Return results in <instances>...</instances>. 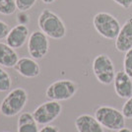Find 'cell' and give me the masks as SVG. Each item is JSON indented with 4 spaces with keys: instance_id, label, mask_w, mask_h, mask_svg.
Masks as SVG:
<instances>
[{
    "instance_id": "obj_2",
    "label": "cell",
    "mask_w": 132,
    "mask_h": 132,
    "mask_svg": "<svg viewBox=\"0 0 132 132\" xmlns=\"http://www.w3.org/2000/svg\"><path fill=\"white\" fill-rule=\"evenodd\" d=\"M93 25L100 36L110 40L117 38L121 29L118 20L108 12L97 13L93 18Z\"/></svg>"
},
{
    "instance_id": "obj_24",
    "label": "cell",
    "mask_w": 132,
    "mask_h": 132,
    "mask_svg": "<svg viewBox=\"0 0 132 132\" xmlns=\"http://www.w3.org/2000/svg\"><path fill=\"white\" fill-rule=\"evenodd\" d=\"M39 132H58V129L57 127L54 126V125H50V124H47V125H44Z\"/></svg>"
},
{
    "instance_id": "obj_19",
    "label": "cell",
    "mask_w": 132,
    "mask_h": 132,
    "mask_svg": "<svg viewBox=\"0 0 132 132\" xmlns=\"http://www.w3.org/2000/svg\"><path fill=\"white\" fill-rule=\"evenodd\" d=\"M17 9L19 11H29L36 4L37 0H15Z\"/></svg>"
},
{
    "instance_id": "obj_1",
    "label": "cell",
    "mask_w": 132,
    "mask_h": 132,
    "mask_svg": "<svg viewBox=\"0 0 132 132\" xmlns=\"http://www.w3.org/2000/svg\"><path fill=\"white\" fill-rule=\"evenodd\" d=\"M39 30L52 39H61L66 36V26L60 17L50 9H44L38 19Z\"/></svg>"
},
{
    "instance_id": "obj_16",
    "label": "cell",
    "mask_w": 132,
    "mask_h": 132,
    "mask_svg": "<svg viewBox=\"0 0 132 132\" xmlns=\"http://www.w3.org/2000/svg\"><path fill=\"white\" fill-rule=\"evenodd\" d=\"M17 9L15 0H0V14L10 16Z\"/></svg>"
},
{
    "instance_id": "obj_9",
    "label": "cell",
    "mask_w": 132,
    "mask_h": 132,
    "mask_svg": "<svg viewBox=\"0 0 132 132\" xmlns=\"http://www.w3.org/2000/svg\"><path fill=\"white\" fill-rule=\"evenodd\" d=\"M30 38V32L26 25L18 24L10 30L6 38V44L10 45L12 48L17 50L24 46Z\"/></svg>"
},
{
    "instance_id": "obj_17",
    "label": "cell",
    "mask_w": 132,
    "mask_h": 132,
    "mask_svg": "<svg viewBox=\"0 0 132 132\" xmlns=\"http://www.w3.org/2000/svg\"><path fill=\"white\" fill-rule=\"evenodd\" d=\"M12 80L9 73L0 66V92H7L11 89Z\"/></svg>"
},
{
    "instance_id": "obj_25",
    "label": "cell",
    "mask_w": 132,
    "mask_h": 132,
    "mask_svg": "<svg viewBox=\"0 0 132 132\" xmlns=\"http://www.w3.org/2000/svg\"><path fill=\"white\" fill-rule=\"evenodd\" d=\"M116 132H132V130L129 129V128H127V127H123V128H121L119 130H117Z\"/></svg>"
},
{
    "instance_id": "obj_10",
    "label": "cell",
    "mask_w": 132,
    "mask_h": 132,
    "mask_svg": "<svg viewBox=\"0 0 132 132\" xmlns=\"http://www.w3.org/2000/svg\"><path fill=\"white\" fill-rule=\"evenodd\" d=\"M116 96L120 99H128L132 96V78L124 71H117L113 81Z\"/></svg>"
},
{
    "instance_id": "obj_13",
    "label": "cell",
    "mask_w": 132,
    "mask_h": 132,
    "mask_svg": "<svg viewBox=\"0 0 132 132\" xmlns=\"http://www.w3.org/2000/svg\"><path fill=\"white\" fill-rule=\"evenodd\" d=\"M75 127L78 132H105L98 119L90 114H81L75 119Z\"/></svg>"
},
{
    "instance_id": "obj_20",
    "label": "cell",
    "mask_w": 132,
    "mask_h": 132,
    "mask_svg": "<svg viewBox=\"0 0 132 132\" xmlns=\"http://www.w3.org/2000/svg\"><path fill=\"white\" fill-rule=\"evenodd\" d=\"M122 113L125 118L132 119V96L126 100V102L122 105Z\"/></svg>"
},
{
    "instance_id": "obj_18",
    "label": "cell",
    "mask_w": 132,
    "mask_h": 132,
    "mask_svg": "<svg viewBox=\"0 0 132 132\" xmlns=\"http://www.w3.org/2000/svg\"><path fill=\"white\" fill-rule=\"evenodd\" d=\"M123 70L132 78V48L125 52L123 58Z\"/></svg>"
},
{
    "instance_id": "obj_26",
    "label": "cell",
    "mask_w": 132,
    "mask_h": 132,
    "mask_svg": "<svg viewBox=\"0 0 132 132\" xmlns=\"http://www.w3.org/2000/svg\"><path fill=\"white\" fill-rule=\"evenodd\" d=\"M42 1H43V3H44V4H51V3L55 2L56 0H42Z\"/></svg>"
},
{
    "instance_id": "obj_3",
    "label": "cell",
    "mask_w": 132,
    "mask_h": 132,
    "mask_svg": "<svg viewBox=\"0 0 132 132\" xmlns=\"http://www.w3.org/2000/svg\"><path fill=\"white\" fill-rule=\"evenodd\" d=\"M28 102V93L25 89L16 88L10 91L0 105V111L7 117L19 114Z\"/></svg>"
},
{
    "instance_id": "obj_23",
    "label": "cell",
    "mask_w": 132,
    "mask_h": 132,
    "mask_svg": "<svg viewBox=\"0 0 132 132\" xmlns=\"http://www.w3.org/2000/svg\"><path fill=\"white\" fill-rule=\"evenodd\" d=\"M112 1L116 2L117 5H119L125 10L130 8L132 5V0H112Z\"/></svg>"
},
{
    "instance_id": "obj_8",
    "label": "cell",
    "mask_w": 132,
    "mask_h": 132,
    "mask_svg": "<svg viewBox=\"0 0 132 132\" xmlns=\"http://www.w3.org/2000/svg\"><path fill=\"white\" fill-rule=\"evenodd\" d=\"M50 40L48 37L42 31H35L28 39V51L30 56L38 60L44 58L48 53Z\"/></svg>"
},
{
    "instance_id": "obj_6",
    "label": "cell",
    "mask_w": 132,
    "mask_h": 132,
    "mask_svg": "<svg viewBox=\"0 0 132 132\" xmlns=\"http://www.w3.org/2000/svg\"><path fill=\"white\" fill-rule=\"evenodd\" d=\"M78 86L71 80H57L50 84L45 91V96L50 101L62 102L74 97L77 93Z\"/></svg>"
},
{
    "instance_id": "obj_15",
    "label": "cell",
    "mask_w": 132,
    "mask_h": 132,
    "mask_svg": "<svg viewBox=\"0 0 132 132\" xmlns=\"http://www.w3.org/2000/svg\"><path fill=\"white\" fill-rule=\"evenodd\" d=\"M18 132H39L33 113L22 112L18 119Z\"/></svg>"
},
{
    "instance_id": "obj_11",
    "label": "cell",
    "mask_w": 132,
    "mask_h": 132,
    "mask_svg": "<svg viewBox=\"0 0 132 132\" xmlns=\"http://www.w3.org/2000/svg\"><path fill=\"white\" fill-rule=\"evenodd\" d=\"M116 48L119 52H126L132 48V16L127 19L116 39Z\"/></svg>"
},
{
    "instance_id": "obj_7",
    "label": "cell",
    "mask_w": 132,
    "mask_h": 132,
    "mask_svg": "<svg viewBox=\"0 0 132 132\" xmlns=\"http://www.w3.org/2000/svg\"><path fill=\"white\" fill-rule=\"evenodd\" d=\"M62 105L56 101H47L34 110L33 116L38 124L47 125L60 116Z\"/></svg>"
},
{
    "instance_id": "obj_21",
    "label": "cell",
    "mask_w": 132,
    "mask_h": 132,
    "mask_svg": "<svg viewBox=\"0 0 132 132\" xmlns=\"http://www.w3.org/2000/svg\"><path fill=\"white\" fill-rule=\"evenodd\" d=\"M10 30L11 29H10L9 25L7 23L2 21V20H0V40L7 38V36H8L9 32H10Z\"/></svg>"
},
{
    "instance_id": "obj_5",
    "label": "cell",
    "mask_w": 132,
    "mask_h": 132,
    "mask_svg": "<svg viewBox=\"0 0 132 132\" xmlns=\"http://www.w3.org/2000/svg\"><path fill=\"white\" fill-rule=\"evenodd\" d=\"M93 72L97 80L103 85H110L116 78L113 62L108 54L97 55L93 60Z\"/></svg>"
},
{
    "instance_id": "obj_22",
    "label": "cell",
    "mask_w": 132,
    "mask_h": 132,
    "mask_svg": "<svg viewBox=\"0 0 132 132\" xmlns=\"http://www.w3.org/2000/svg\"><path fill=\"white\" fill-rule=\"evenodd\" d=\"M17 22L21 25H27L30 22V16L27 14L26 11H20V13L17 15Z\"/></svg>"
},
{
    "instance_id": "obj_4",
    "label": "cell",
    "mask_w": 132,
    "mask_h": 132,
    "mask_svg": "<svg viewBox=\"0 0 132 132\" xmlns=\"http://www.w3.org/2000/svg\"><path fill=\"white\" fill-rule=\"evenodd\" d=\"M95 117L104 128L117 131L125 127V116L122 111L110 105H101L95 110Z\"/></svg>"
},
{
    "instance_id": "obj_14",
    "label": "cell",
    "mask_w": 132,
    "mask_h": 132,
    "mask_svg": "<svg viewBox=\"0 0 132 132\" xmlns=\"http://www.w3.org/2000/svg\"><path fill=\"white\" fill-rule=\"evenodd\" d=\"M19 60V56L16 50L10 45L4 43H0V66L5 68L15 67Z\"/></svg>"
},
{
    "instance_id": "obj_12",
    "label": "cell",
    "mask_w": 132,
    "mask_h": 132,
    "mask_svg": "<svg viewBox=\"0 0 132 132\" xmlns=\"http://www.w3.org/2000/svg\"><path fill=\"white\" fill-rule=\"evenodd\" d=\"M16 71L25 78H36L40 73V67L39 63L34 58L21 57L14 67Z\"/></svg>"
}]
</instances>
